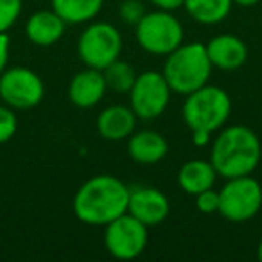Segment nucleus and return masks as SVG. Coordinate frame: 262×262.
<instances>
[{
  "label": "nucleus",
  "mask_w": 262,
  "mask_h": 262,
  "mask_svg": "<svg viewBox=\"0 0 262 262\" xmlns=\"http://www.w3.org/2000/svg\"><path fill=\"white\" fill-rule=\"evenodd\" d=\"M129 187L113 174H97L77 189L72 201L76 217L90 226H106L127 212Z\"/></svg>",
  "instance_id": "f257e3e1"
},
{
  "label": "nucleus",
  "mask_w": 262,
  "mask_h": 262,
  "mask_svg": "<svg viewBox=\"0 0 262 262\" xmlns=\"http://www.w3.org/2000/svg\"><path fill=\"white\" fill-rule=\"evenodd\" d=\"M260 139L253 129L241 124L221 127L212 142L210 162L217 176L225 180L251 174L260 164Z\"/></svg>",
  "instance_id": "f03ea898"
},
{
  "label": "nucleus",
  "mask_w": 262,
  "mask_h": 262,
  "mask_svg": "<svg viewBox=\"0 0 262 262\" xmlns=\"http://www.w3.org/2000/svg\"><path fill=\"white\" fill-rule=\"evenodd\" d=\"M212 69L214 67L207 54V45L190 41L182 43L167 54L162 74L174 94L189 95L208 83Z\"/></svg>",
  "instance_id": "7ed1b4c3"
},
{
  "label": "nucleus",
  "mask_w": 262,
  "mask_h": 262,
  "mask_svg": "<svg viewBox=\"0 0 262 262\" xmlns=\"http://www.w3.org/2000/svg\"><path fill=\"white\" fill-rule=\"evenodd\" d=\"M185 97L182 115L190 131H219L232 113V99L219 86L207 83Z\"/></svg>",
  "instance_id": "20e7f679"
},
{
  "label": "nucleus",
  "mask_w": 262,
  "mask_h": 262,
  "mask_svg": "<svg viewBox=\"0 0 262 262\" xmlns=\"http://www.w3.org/2000/svg\"><path fill=\"white\" fill-rule=\"evenodd\" d=\"M135 36L146 52L155 56H167L183 43V26L171 11L146 13L135 26Z\"/></svg>",
  "instance_id": "39448f33"
},
{
  "label": "nucleus",
  "mask_w": 262,
  "mask_h": 262,
  "mask_svg": "<svg viewBox=\"0 0 262 262\" xmlns=\"http://www.w3.org/2000/svg\"><path fill=\"white\" fill-rule=\"evenodd\" d=\"M122 36L115 26L108 22H92L77 40V54L84 67L104 70L120 58Z\"/></svg>",
  "instance_id": "423d86ee"
},
{
  "label": "nucleus",
  "mask_w": 262,
  "mask_h": 262,
  "mask_svg": "<svg viewBox=\"0 0 262 262\" xmlns=\"http://www.w3.org/2000/svg\"><path fill=\"white\" fill-rule=\"evenodd\" d=\"M262 207V185L251 174L226 180L219 190V214L232 223H244Z\"/></svg>",
  "instance_id": "0eeeda50"
},
{
  "label": "nucleus",
  "mask_w": 262,
  "mask_h": 262,
  "mask_svg": "<svg viewBox=\"0 0 262 262\" xmlns=\"http://www.w3.org/2000/svg\"><path fill=\"white\" fill-rule=\"evenodd\" d=\"M171 86L162 72L146 70L137 74V79L129 90V104L137 119L155 120L167 110L171 101Z\"/></svg>",
  "instance_id": "6e6552de"
},
{
  "label": "nucleus",
  "mask_w": 262,
  "mask_h": 262,
  "mask_svg": "<svg viewBox=\"0 0 262 262\" xmlns=\"http://www.w3.org/2000/svg\"><path fill=\"white\" fill-rule=\"evenodd\" d=\"M45 95V84L34 70L26 67L6 69L0 74V99L13 110L36 108Z\"/></svg>",
  "instance_id": "1a4fd4ad"
},
{
  "label": "nucleus",
  "mask_w": 262,
  "mask_h": 262,
  "mask_svg": "<svg viewBox=\"0 0 262 262\" xmlns=\"http://www.w3.org/2000/svg\"><path fill=\"white\" fill-rule=\"evenodd\" d=\"M104 246L112 257L120 260L137 258L147 246V226L126 212L106 225Z\"/></svg>",
  "instance_id": "9d476101"
},
{
  "label": "nucleus",
  "mask_w": 262,
  "mask_h": 262,
  "mask_svg": "<svg viewBox=\"0 0 262 262\" xmlns=\"http://www.w3.org/2000/svg\"><path fill=\"white\" fill-rule=\"evenodd\" d=\"M169 210H171V205L162 190L155 187H137L129 190L127 212L140 223H144L147 228L165 221Z\"/></svg>",
  "instance_id": "9b49d317"
},
{
  "label": "nucleus",
  "mask_w": 262,
  "mask_h": 262,
  "mask_svg": "<svg viewBox=\"0 0 262 262\" xmlns=\"http://www.w3.org/2000/svg\"><path fill=\"white\" fill-rule=\"evenodd\" d=\"M106 90H108V86H106L102 70L86 67L70 79L69 99L76 108L88 110L102 101Z\"/></svg>",
  "instance_id": "f8f14e48"
},
{
  "label": "nucleus",
  "mask_w": 262,
  "mask_h": 262,
  "mask_svg": "<svg viewBox=\"0 0 262 262\" xmlns=\"http://www.w3.org/2000/svg\"><path fill=\"white\" fill-rule=\"evenodd\" d=\"M207 54L214 69L237 70L246 63L248 47L233 34H219L207 43Z\"/></svg>",
  "instance_id": "ddd939ff"
},
{
  "label": "nucleus",
  "mask_w": 262,
  "mask_h": 262,
  "mask_svg": "<svg viewBox=\"0 0 262 262\" xmlns=\"http://www.w3.org/2000/svg\"><path fill=\"white\" fill-rule=\"evenodd\" d=\"M97 133L106 140H124L129 139L137 127V115L131 106L113 104L104 108L97 117Z\"/></svg>",
  "instance_id": "4468645a"
},
{
  "label": "nucleus",
  "mask_w": 262,
  "mask_h": 262,
  "mask_svg": "<svg viewBox=\"0 0 262 262\" xmlns=\"http://www.w3.org/2000/svg\"><path fill=\"white\" fill-rule=\"evenodd\" d=\"M169 151L167 140L153 129L133 131L127 140V153L131 160L140 165H155L164 160Z\"/></svg>",
  "instance_id": "2eb2a0df"
},
{
  "label": "nucleus",
  "mask_w": 262,
  "mask_h": 262,
  "mask_svg": "<svg viewBox=\"0 0 262 262\" xmlns=\"http://www.w3.org/2000/svg\"><path fill=\"white\" fill-rule=\"evenodd\" d=\"M65 27L67 24L54 9L36 11L27 20L26 36L29 38L31 43L38 45V47H49L61 40V36L65 34Z\"/></svg>",
  "instance_id": "dca6fc26"
},
{
  "label": "nucleus",
  "mask_w": 262,
  "mask_h": 262,
  "mask_svg": "<svg viewBox=\"0 0 262 262\" xmlns=\"http://www.w3.org/2000/svg\"><path fill=\"white\" fill-rule=\"evenodd\" d=\"M217 178V171L210 160H190L183 164L178 171V185L189 196L212 189Z\"/></svg>",
  "instance_id": "f3484780"
},
{
  "label": "nucleus",
  "mask_w": 262,
  "mask_h": 262,
  "mask_svg": "<svg viewBox=\"0 0 262 262\" xmlns=\"http://www.w3.org/2000/svg\"><path fill=\"white\" fill-rule=\"evenodd\" d=\"M52 9L67 26L90 24L101 13L104 0H51Z\"/></svg>",
  "instance_id": "a211bd4d"
},
{
  "label": "nucleus",
  "mask_w": 262,
  "mask_h": 262,
  "mask_svg": "<svg viewBox=\"0 0 262 262\" xmlns=\"http://www.w3.org/2000/svg\"><path fill=\"white\" fill-rule=\"evenodd\" d=\"M233 0H185V11L192 20L203 26H215L228 18Z\"/></svg>",
  "instance_id": "6ab92c4d"
},
{
  "label": "nucleus",
  "mask_w": 262,
  "mask_h": 262,
  "mask_svg": "<svg viewBox=\"0 0 262 262\" xmlns=\"http://www.w3.org/2000/svg\"><path fill=\"white\" fill-rule=\"evenodd\" d=\"M104 81L108 90L115 92V94H129L131 86L137 79L135 69L129 65V63L122 61V59H115L113 63H110L104 70Z\"/></svg>",
  "instance_id": "aec40b11"
},
{
  "label": "nucleus",
  "mask_w": 262,
  "mask_h": 262,
  "mask_svg": "<svg viewBox=\"0 0 262 262\" xmlns=\"http://www.w3.org/2000/svg\"><path fill=\"white\" fill-rule=\"evenodd\" d=\"M24 0H0V33H8L22 15Z\"/></svg>",
  "instance_id": "412c9836"
},
{
  "label": "nucleus",
  "mask_w": 262,
  "mask_h": 262,
  "mask_svg": "<svg viewBox=\"0 0 262 262\" xmlns=\"http://www.w3.org/2000/svg\"><path fill=\"white\" fill-rule=\"evenodd\" d=\"M18 129V119L13 108L8 104L0 106V144H6L16 135Z\"/></svg>",
  "instance_id": "4be33fe9"
},
{
  "label": "nucleus",
  "mask_w": 262,
  "mask_h": 262,
  "mask_svg": "<svg viewBox=\"0 0 262 262\" xmlns=\"http://www.w3.org/2000/svg\"><path fill=\"white\" fill-rule=\"evenodd\" d=\"M146 6L142 0H122L119 8V15L122 22L129 24V26H137L146 15Z\"/></svg>",
  "instance_id": "5701e85b"
},
{
  "label": "nucleus",
  "mask_w": 262,
  "mask_h": 262,
  "mask_svg": "<svg viewBox=\"0 0 262 262\" xmlns=\"http://www.w3.org/2000/svg\"><path fill=\"white\" fill-rule=\"evenodd\" d=\"M196 208L203 214H214V212H219V192L212 189H207L203 192L196 194Z\"/></svg>",
  "instance_id": "b1692460"
},
{
  "label": "nucleus",
  "mask_w": 262,
  "mask_h": 262,
  "mask_svg": "<svg viewBox=\"0 0 262 262\" xmlns=\"http://www.w3.org/2000/svg\"><path fill=\"white\" fill-rule=\"evenodd\" d=\"M9 61V36L8 33H0V74L8 69Z\"/></svg>",
  "instance_id": "393cba45"
},
{
  "label": "nucleus",
  "mask_w": 262,
  "mask_h": 262,
  "mask_svg": "<svg viewBox=\"0 0 262 262\" xmlns=\"http://www.w3.org/2000/svg\"><path fill=\"white\" fill-rule=\"evenodd\" d=\"M151 4L162 11H176V9L183 8L185 0H151Z\"/></svg>",
  "instance_id": "a878e982"
},
{
  "label": "nucleus",
  "mask_w": 262,
  "mask_h": 262,
  "mask_svg": "<svg viewBox=\"0 0 262 262\" xmlns=\"http://www.w3.org/2000/svg\"><path fill=\"white\" fill-rule=\"evenodd\" d=\"M192 142L196 147H203L207 146V144L212 142V133H208V131H192Z\"/></svg>",
  "instance_id": "bb28decb"
},
{
  "label": "nucleus",
  "mask_w": 262,
  "mask_h": 262,
  "mask_svg": "<svg viewBox=\"0 0 262 262\" xmlns=\"http://www.w3.org/2000/svg\"><path fill=\"white\" fill-rule=\"evenodd\" d=\"M258 0H233V4L241 6V8H251V6L257 4Z\"/></svg>",
  "instance_id": "cd10ccee"
},
{
  "label": "nucleus",
  "mask_w": 262,
  "mask_h": 262,
  "mask_svg": "<svg viewBox=\"0 0 262 262\" xmlns=\"http://www.w3.org/2000/svg\"><path fill=\"white\" fill-rule=\"evenodd\" d=\"M258 258L262 260V239H260V243H258Z\"/></svg>",
  "instance_id": "c85d7f7f"
}]
</instances>
